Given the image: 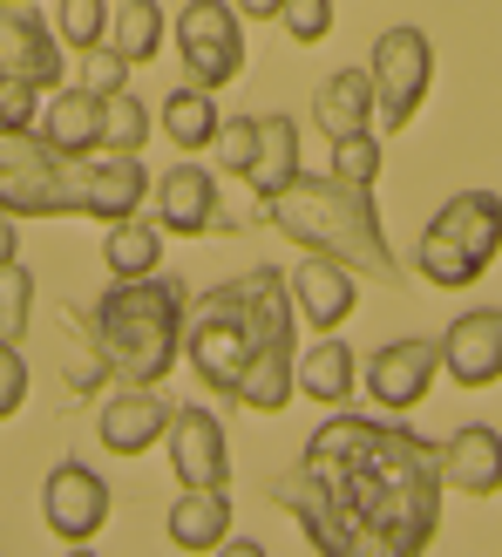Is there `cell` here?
<instances>
[{"instance_id":"cell-1","label":"cell","mask_w":502,"mask_h":557,"mask_svg":"<svg viewBox=\"0 0 502 557\" xmlns=\"http://www.w3.org/2000/svg\"><path fill=\"white\" fill-rule=\"evenodd\" d=\"M272 496L319 557H422L441 531V449L394 414L332 408Z\"/></svg>"},{"instance_id":"cell-2","label":"cell","mask_w":502,"mask_h":557,"mask_svg":"<svg viewBox=\"0 0 502 557\" xmlns=\"http://www.w3.org/2000/svg\"><path fill=\"white\" fill-rule=\"evenodd\" d=\"M278 354H299V313H292V293L278 265H251L225 278V286L198 293V306L184 320V360L198 368L211 395L238 401L244 374H259Z\"/></svg>"},{"instance_id":"cell-3","label":"cell","mask_w":502,"mask_h":557,"mask_svg":"<svg viewBox=\"0 0 502 557\" xmlns=\"http://www.w3.org/2000/svg\"><path fill=\"white\" fill-rule=\"evenodd\" d=\"M265 211L299 252H326V259L353 265L360 278H374V286H401L394 245H387L380 211H374V184H340V177H305L299 171Z\"/></svg>"},{"instance_id":"cell-4","label":"cell","mask_w":502,"mask_h":557,"mask_svg":"<svg viewBox=\"0 0 502 557\" xmlns=\"http://www.w3.org/2000/svg\"><path fill=\"white\" fill-rule=\"evenodd\" d=\"M96 347L109 360L116 381H136V387H156L163 374L177 368L184 354V320H190V299L177 278H116L102 299H96Z\"/></svg>"},{"instance_id":"cell-5","label":"cell","mask_w":502,"mask_h":557,"mask_svg":"<svg viewBox=\"0 0 502 557\" xmlns=\"http://www.w3.org/2000/svg\"><path fill=\"white\" fill-rule=\"evenodd\" d=\"M495 252H502V198L495 190H455L414 245V272L441 293H462L495 265Z\"/></svg>"},{"instance_id":"cell-6","label":"cell","mask_w":502,"mask_h":557,"mask_svg":"<svg viewBox=\"0 0 502 557\" xmlns=\"http://www.w3.org/2000/svg\"><path fill=\"white\" fill-rule=\"evenodd\" d=\"M374 129L401 136L414 129V116H422L428 102V82H435V41L422 35V27H387V35L374 41Z\"/></svg>"},{"instance_id":"cell-7","label":"cell","mask_w":502,"mask_h":557,"mask_svg":"<svg viewBox=\"0 0 502 557\" xmlns=\"http://www.w3.org/2000/svg\"><path fill=\"white\" fill-rule=\"evenodd\" d=\"M0 211L68 218V157H54L35 129H0Z\"/></svg>"},{"instance_id":"cell-8","label":"cell","mask_w":502,"mask_h":557,"mask_svg":"<svg viewBox=\"0 0 502 557\" xmlns=\"http://www.w3.org/2000/svg\"><path fill=\"white\" fill-rule=\"evenodd\" d=\"M177 54H184L190 82H204V89H231V82L244 75V14L231 8V0H184Z\"/></svg>"},{"instance_id":"cell-9","label":"cell","mask_w":502,"mask_h":557,"mask_svg":"<svg viewBox=\"0 0 502 557\" xmlns=\"http://www.w3.org/2000/svg\"><path fill=\"white\" fill-rule=\"evenodd\" d=\"M109 510H116V496H109V476L89 462H54L48 469V483H41V523H48V537L54 544H96L109 531Z\"/></svg>"},{"instance_id":"cell-10","label":"cell","mask_w":502,"mask_h":557,"mask_svg":"<svg viewBox=\"0 0 502 557\" xmlns=\"http://www.w3.org/2000/svg\"><path fill=\"white\" fill-rule=\"evenodd\" d=\"M143 190H150V171L143 157H123V150H89V157H68V218H116L143 211Z\"/></svg>"},{"instance_id":"cell-11","label":"cell","mask_w":502,"mask_h":557,"mask_svg":"<svg viewBox=\"0 0 502 557\" xmlns=\"http://www.w3.org/2000/svg\"><path fill=\"white\" fill-rule=\"evenodd\" d=\"M441 374V341H387L367 354V368H360V381H367V395L380 414H407L428 401V387Z\"/></svg>"},{"instance_id":"cell-12","label":"cell","mask_w":502,"mask_h":557,"mask_svg":"<svg viewBox=\"0 0 502 557\" xmlns=\"http://www.w3.org/2000/svg\"><path fill=\"white\" fill-rule=\"evenodd\" d=\"M163 449H171V469L184 490H225L231 483V442H225V422H217L211 408H171V435H163Z\"/></svg>"},{"instance_id":"cell-13","label":"cell","mask_w":502,"mask_h":557,"mask_svg":"<svg viewBox=\"0 0 502 557\" xmlns=\"http://www.w3.org/2000/svg\"><path fill=\"white\" fill-rule=\"evenodd\" d=\"M286 293H292V313L305 326L332 333L353 313V299H360V272L340 265V259H326V252H299V265L286 272Z\"/></svg>"},{"instance_id":"cell-14","label":"cell","mask_w":502,"mask_h":557,"mask_svg":"<svg viewBox=\"0 0 502 557\" xmlns=\"http://www.w3.org/2000/svg\"><path fill=\"white\" fill-rule=\"evenodd\" d=\"M441 374L462 387H495L502 381V306H468L441 333Z\"/></svg>"},{"instance_id":"cell-15","label":"cell","mask_w":502,"mask_h":557,"mask_svg":"<svg viewBox=\"0 0 502 557\" xmlns=\"http://www.w3.org/2000/svg\"><path fill=\"white\" fill-rule=\"evenodd\" d=\"M68 48L35 8H0V75H27L41 89H62Z\"/></svg>"},{"instance_id":"cell-16","label":"cell","mask_w":502,"mask_h":557,"mask_svg":"<svg viewBox=\"0 0 502 557\" xmlns=\"http://www.w3.org/2000/svg\"><path fill=\"white\" fill-rule=\"evenodd\" d=\"M163 435H171V408H163L156 387L123 381V395H109V401H102L96 442H102L109 456H143V449H156Z\"/></svg>"},{"instance_id":"cell-17","label":"cell","mask_w":502,"mask_h":557,"mask_svg":"<svg viewBox=\"0 0 502 557\" xmlns=\"http://www.w3.org/2000/svg\"><path fill=\"white\" fill-rule=\"evenodd\" d=\"M156 225L171 238H204L217 225V177L204 163H177L156 177Z\"/></svg>"},{"instance_id":"cell-18","label":"cell","mask_w":502,"mask_h":557,"mask_svg":"<svg viewBox=\"0 0 502 557\" xmlns=\"http://www.w3.org/2000/svg\"><path fill=\"white\" fill-rule=\"evenodd\" d=\"M35 136H41L54 157H89V150H102V96H89L81 82H68V89H48Z\"/></svg>"},{"instance_id":"cell-19","label":"cell","mask_w":502,"mask_h":557,"mask_svg":"<svg viewBox=\"0 0 502 557\" xmlns=\"http://www.w3.org/2000/svg\"><path fill=\"white\" fill-rule=\"evenodd\" d=\"M441 490H462V496L502 490V435L489 422H468L441 442Z\"/></svg>"},{"instance_id":"cell-20","label":"cell","mask_w":502,"mask_h":557,"mask_svg":"<svg viewBox=\"0 0 502 557\" xmlns=\"http://www.w3.org/2000/svg\"><path fill=\"white\" fill-rule=\"evenodd\" d=\"M313 123H319L326 144L374 129V75H367V69H340V75H326V82H319V96H313Z\"/></svg>"},{"instance_id":"cell-21","label":"cell","mask_w":502,"mask_h":557,"mask_svg":"<svg viewBox=\"0 0 502 557\" xmlns=\"http://www.w3.org/2000/svg\"><path fill=\"white\" fill-rule=\"evenodd\" d=\"M163 537H171L177 550H225V537H231V496L225 490H184L177 504H171V517H163Z\"/></svg>"},{"instance_id":"cell-22","label":"cell","mask_w":502,"mask_h":557,"mask_svg":"<svg viewBox=\"0 0 502 557\" xmlns=\"http://www.w3.org/2000/svg\"><path fill=\"white\" fill-rule=\"evenodd\" d=\"M299 171H305V163H299V123L292 116H259V157H251V171H244L251 198L272 205Z\"/></svg>"},{"instance_id":"cell-23","label":"cell","mask_w":502,"mask_h":557,"mask_svg":"<svg viewBox=\"0 0 502 557\" xmlns=\"http://www.w3.org/2000/svg\"><path fill=\"white\" fill-rule=\"evenodd\" d=\"M163 232L156 218H143V211H129V218H116V225L102 232V265H109V278H150V272H163Z\"/></svg>"},{"instance_id":"cell-24","label":"cell","mask_w":502,"mask_h":557,"mask_svg":"<svg viewBox=\"0 0 502 557\" xmlns=\"http://www.w3.org/2000/svg\"><path fill=\"white\" fill-rule=\"evenodd\" d=\"M163 136H171V144L184 150V157H198V150H211L217 144V89H204V82H184V89H171L163 96Z\"/></svg>"},{"instance_id":"cell-25","label":"cell","mask_w":502,"mask_h":557,"mask_svg":"<svg viewBox=\"0 0 502 557\" xmlns=\"http://www.w3.org/2000/svg\"><path fill=\"white\" fill-rule=\"evenodd\" d=\"M353 387H360V360H353L347 341H332V333H326L319 347H305V354H299V395H305V401L347 408V401H353Z\"/></svg>"},{"instance_id":"cell-26","label":"cell","mask_w":502,"mask_h":557,"mask_svg":"<svg viewBox=\"0 0 502 557\" xmlns=\"http://www.w3.org/2000/svg\"><path fill=\"white\" fill-rule=\"evenodd\" d=\"M163 35H171V21H163L156 0H116L109 8V48H123L129 62H150L163 48Z\"/></svg>"},{"instance_id":"cell-27","label":"cell","mask_w":502,"mask_h":557,"mask_svg":"<svg viewBox=\"0 0 502 557\" xmlns=\"http://www.w3.org/2000/svg\"><path fill=\"white\" fill-rule=\"evenodd\" d=\"M150 109H143V96H129V89H116V96H102V150H123V157H143V144H150Z\"/></svg>"},{"instance_id":"cell-28","label":"cell","mask_w":502,"mask_h":557,"mask_svg":"<svg viewBox=\"0 0 502 557\" xmlns=\"http://www.w3.org/2000/svg\"><path fill=\"white\" fill-rule=\"evenodd\" d=\"M109 8L116 0H54V35H62V48H102L109 41Z\"/></svg>"},{"instance_id":"cell-29","label":"cell","mask_w":502,"mask_h":557,"mask_svg":"<svg viewBox=\"0 0 502 557\" xmlns=\"http://www.w3.org/2000/svg\"><path fill=\"white\" fill-rule=\"evenodd\" d=\"M27 326H35V272L14 259V265H0V333L21 341Z\"/></svg>"},{"instance_id":"cell-30","label":"cell","mask_w":502,"mask_h":557,"mask_svg":"<svg viewBox=\"0 0 502 557\" xmlns=\"http://www.w3.org/2000/svg\"><path fill=\"white\" fill-rule=\"evenodd\" d=\"M129 54L123 48H81V69H75V82H81V89H89V96H116V89H129Z\"/></svg>"},{"instance_id":"cell-31","label":"cell","mask_w":502,"mask_h":557,"mask_svg":"<svg viewBox=\"0 0 502 557\" xmlns=\"http://www.w3.org/2000/svg\"><path fill=\"white\" fill-rule=\"evenodd\" d=\"M332 177L340 184H374L380 177V136L374 129L340 136V144H332Z\"/></svg>"},{"instance_id":"cell-32","label":"cell","mask_w":502,"mask_h":557,"mask_svg":"<svg viewBox=\"0 0 502 557\" xmlns=\"http://www.w3.org/2000/svg\"><path fill=\"white\" fill-rule=\"evenodd\" d=\"M41 102H48L41 82L0 75V129H35V123H41Z\"/></svg>"},{"instance_id":"cell-33","label":"cell","mask_w":502,"mask_h":557,"mask_svg":"<svg viewBox=\"0 0 502 557\" xmlns=\"http://www.w3.org/2000/svg\"><path fill=\"white\" fill-rule=\"evenodd\" d=\"M278 27H286L299 48H319L332 35V0H286V8H278Z\"/></svg>"},{"instance_id":"cell-34","label":"cell","mask_w":502,"mask_h":557,"mask_svg":"<svg viewBox=\"0 0 502 557\" xmlns=\"http://www.w3.org/2000/svg\"><path fill=\"white\" fill-rule=\"evenodd\" d=\"M27 354H21V341H8L0 333V422H14V414L27 408Z\"/></svg>"},{"instance_id":"cell-35","label":"cell","mask_w":502,"mask_h":557,"mask_svg":"<svg viewBox=\"0 0 502 557\" xmlns=\"http://www.w3.org/2000/svg\"><path fill=\"white\" fill-rule=\"evenodd\" d=\"M217 163H225V171L231 177H244L251 171V157H259V123H251V116H238V123H217Z\"/></svg>"},{"instance_id":"cell-36","label":"cell","mask_w":502,"mask_h":557,"mask_svg":"<svg viewBox=\"0 0 502 557\" xmlns=\"http://www.w3.org/2000/svg\"><path fill=\"white\" fill-rule=\"evenodd\" d=\"M21 259V232H14V218L0 211V265H14Z\"/></svg>"},{"instance_id":"cell-37","label":"cell","mask_w":502,"mask_h":557,"mask_svg":"<svg viewBox=\"0 0 502 557\" xmlns=\"http://www.w3.org/2000/svg\"><path fill=\"white\" fill-rule=\"evenodd\" d=\"M231 8H238L244 21H278V8H286V0H231Z\"/></svg>"},{"instance_id":"cell-38","label":"cell","mask_w":502,"mask_h":557,"mask_svg":"<svg viewBox=\"0 0 502 557\" xmlns=\"http://www.w3.org/2000/svg\"><path fill=\"white\" fill-rule=\"evenodd\" d=\"M0 8H35V0H0Z\"/></svg>"}]
</instances>
